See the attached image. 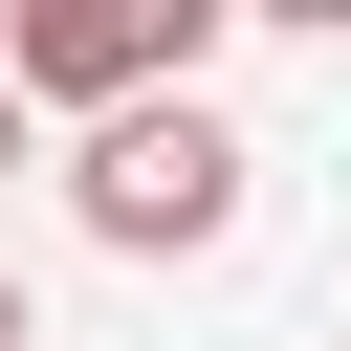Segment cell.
I'll return each instance as SVG.
<instances>
[{"instance_id": "obj_1", "label": "cell", "mask_w": 351, "mask_h": 351, "mask_svg": "<svg viewBox=\"0 0 351 351\" xmlns=\"http://www.w3.org/2000/svg\"><path fill=\"white\" fill-rule=\"evenodd\" d=\"M66 219H88L110 263H197V241L241 219V132H219L197 88H132V110H88V176H66Z\"/></svg>"}, {"instance_id": "obj_2", "label": "cell", "mask_w": 351, "mask_h": 351, "mask_svg": "<svg viewBox=\"0 0 351 351\" xmlns=\"http://www.w3.org/2000/svg\"><path fill=\"white\" fill-rule=\"evenodd\" d=\"M219 22H241V0H0V66H22L44 110H132V88H197Z\"/></svg>"}, {"instance_id": "obj_3", "label": "cell", "mask_w": 351, "mask_h": 351, "mask_svg": "<svg viewBox=\"0 0 351 351\" xmlns=\"http://www.w3.org/2000/svg\"><path fill=\"white\" fill-rule=\"evenodd\" d=\"M241 22H307V44H351V0H241Z\"/></svg>"}, {"instance_id": "obj_4", "label": "cell", "mask_w": 351, "mask_h": 351, "mask_svg": "<svg viewBox=\"0 0 351 351\" xmlns=\"http://www.w3.org/2000/svg\"><path fill=\"white\" fill-rule=\"evenodd\" d=\"M22 110H44V88H22V66H0V176H22Z\"/></svg>"}, {"instance_id": "obj_5", "label": "cell", "mask_w": 351, "mask_h": 351, "mask_svg": "<svg viewBox=\"0 0 351 351\" xmlns=\"http://www.w3.org/2000/svg\"><path fill=\"white\" fill-rule=\"evenodd\" d=\"M0 351H44V329H22V285H0Z\"/></svg>"}]
</instances>
